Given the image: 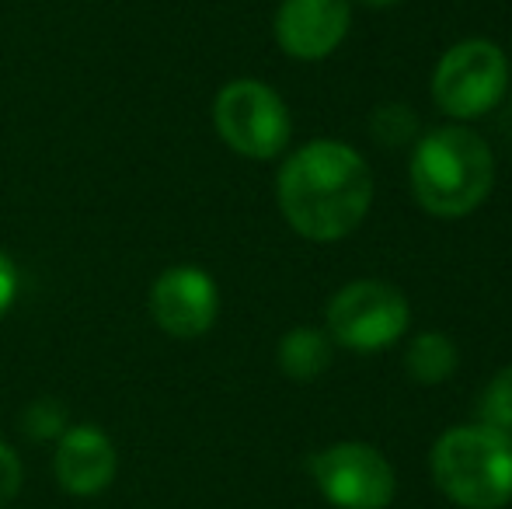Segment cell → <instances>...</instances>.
<instances>
[{
	"label": "cell",
	"mask_w": 512,
	"mask_h": 509,
	"mask_svg": "<svg viewBox=\"0 0 512 509\" xmlns=\"http://www.w3.org/2000/svg\"><path fill=\"white\" fill-rule=\"evenodd\" d=\"M276 199L286 224L307 241L331 245L356 231L373 206V171L342 140H310L283 161Z\"/></svg>",
	"instance_id": "obj_1"
},
{
	"label": "cell",
	"mask_w": 512,
	"mask_h": 509,
	"mask_svg": "<svg viewBox=\"0 0 512 509\" xmlns=\"http://www.w3.org/2000/svg\"><path fill=\"white\" fill-rule=\"evenodd\" d=\"M408 182L425 213L439 220L467 217L492 196V147L467 123L439 126L411 143Z\"/></svg>",
	"instance_id": "obj_2"
},
{
	"label": "cell",
	"mask_w": 512,
	"mask_h": 509,
	"mask_svg": "<svg viewBox=\"0 0 512 509\" xmlns=\"http://www.w3.org/2000/svg\"><path fill=\"white\" fill-rule=\"evenodd\" d=\"M436 489L460 509H502L512 503V436L485 422L453 426L432 443Z\"/></svg>",
	"instance_id": "obj_3"
},
{
	"label": "cell",
	"mask_w": 512,
	"mask_h": 509,
	"mask_svg": "<svg viewBox=\"0 0 512 509\" xmlns=\"http://www.w3.org/2000/svg\"><path fill=\"white\" fill-rule=\"evenodd\" d=\"M213 126L220 140L248 161H272L293 136V119L283 95L255 77H237L216 91Z\"/></svg>",
	"instance_id": "obj_4"
},
{
	"label": "cell",
	"mask_w": 512,
	"mask_h": 509,
	"mask_svg": "<svg viewBox=\"0 0 512 509\" xmlns=\"http://www.w3.org/2000/svg\"><path fill=\"white\" fill-rule=\"evenodd\" d=\"M411 325V304L394 283L384 279H352L324 311V332L335 346L352 353H380L405 339Z\"/></svg>",
	"instance_id": "obj_5"
},
{
	"label": "cell",
	"mask_w": 512,
	"mask_h": 509,
	"mask_svg": "<svg viewBox=\"0 0 512 509\" xmlns=\"http://www.w3.org/2000/svg\"><path fill=\"white\" fill-rule=\"evenodd\" d=\"M509 88V56L488 39H464L439 56L432 70V102L453 123H474L502 102Z\"/></svg>",
	"instance_id": "obj_6"
},
{
	"label": "cell",
	"mask_w": 512,
	"mask_h": 509,
	"mask_svg": "<svg viewBox=\"0 0 512 509\" xmlns=\"http://www.w3.org/2000/svg\"><path fill=\"white\" fill-rule=\"evenodd\" d=\"M310 478L335 509H387L398 492L391 461L363 440H338L317 450Z\"/></svg>",
	"instance_id": "obj_7"
},
{
	"label": "cell",
	"mask_w": 512,
	"mask_h": 509,
	"mask_svg": "<svg viewBox=\"0 0 512 509\" xmlns=\"http://www.w3.org/2000/svg\"><path fill=\"white\" fill-rule=\"evenodd\" d=\"M150 314L171 339H199L220 318V286L199 265H171L150 286Z\"/></svg>",
	"instance_id": "obj_8"
},
{
	"label": "cell",
	"mask_w": 512,
	"mask_h": 509,
	"mask_svg": "<svg viewBox=\"0 0 512 509\" xmlns=\"http://www.w3.org/2000/svg\"><path fill=\"white\" fill-rule=\"evenodd\" d=\"M352 28L349 0H283L272 21L276 42L290 60H328Z\"/></svg>",
	"instance_id": "obj_9"
},
{
	"label": "cell",
	"mask_w": 512,
	"mask_h": 509,
	"mask_svg": "<svg viewBox=\"0 0 512 509\" xmlns=\"http://www.w3.org/2000/svg\"><path fill=\"white\" fill-rule=\"evenodd\" d=\"M115 471H119V450L112 436L95 422L67 426V433L56 440L53 475L70 496H98L115 482Z\"/></svg>",
	"instance_id": "obj_10"
},
{
	"label": "cell",
	"mask_w": 512,
	"mask_h": 509,
	"mask_svg": "<svg viewBox=\"0 0 512 509\" xmlns=\"http://www.w3.org/2000/svg\"><path fill=\"white\" fill-rule=\"evenodd\" d=\"M331 353H335V342L324 328L297 325L279 339L276 363L290 381H317L331 367Z\"/></svg>",
	"instance_id": "obj_11"
},
{
	"label": "cell",
	"mask_w": 512,
	"mask_h": 509,
	"mask_svg": "<svg viewBox=\"0 0 512 509\" xmlns=\"http://www.w3.org/2000/svg\"><path fill=\"white\" fill-rule=\"evenodd\" d=\"M460 353L446 332H418L405 349V370L418 384H443L457 374Z\"/></svg>",
	"instance_id": "obj_12"
},
{
	"label": "cell",
	"mask_w": 512,
	"mask_h": 509,
	"mask_svg": "<svg viewBox=\"0 0 512 509\" xmlns=\"http://www.w3.org/2000/svg\"><path fill=\"white\" fill-rule=\"evenodd\" d=\"M370 133L377 143L384 147L398 150V147H408V143L418 140V116L411 105H401V102H387V105H377L370 116Z\"/></svg>",
	"instance_id": "obj_13"
},
{
	"label": "cell",
	"mask_w": 512,
	"mask_h": 509,
	"mask_svg": "<svg viewBox=\"0 0 512 509\" xmlns=\"http://www.w3.org/2000/svg\"><path fill=\"white\" fill-rule=\"evenodd\" d=\"M70 426V408L60 398H35L21 412V433L35 443H56Z\"/></svg>",
	"instance_id": "obj_14"
},
{
	"label": "cell",
	"mask_w": 512,
	"mask_h": 509,
	"mask_svg": "<svg viewBox=\"0 0 512 509\" xmlns=\"http://www.w3.org/2000/svg\"><path fill=\"white\" fill-rule=\"evenodd\" d=\"M478 415L485 426L502 429V433L512 436V363L502 367L499 374L488 381L485 394H481Z\"/></svg>",
	"instance_id": "obj_15"
},
{
	"label": "cell",
	"mask_w": 512,
	"mask_h": 509,
	"mask_svg": "<svg viewBox=\"0 0 512 509\" xmlns=\"http://www.w3.org/2000/svg\"><path fill=\"white\" fill-rule=\"evenodd\" d=\"M21 482H25V464H21L18 450L11 443L0 440V509L18 499Z\"/></svg>",
	"instance_id": "obj_16"
},
{
	"label": "cell",
	"mask_w": 512,
	"mask_h": 509,
	"mask_svg": "<svg viewBox=\"0 0 512 509\" xmlns=\"http://www.w3.org/2000/svg\"><path fill=\"white\" fill-rule=\"evenodd\" d=\"M18 286H21L18 265H14V258L0 248V318H4V314L14 307V300H18Z\"/></svg>",
	"instance_id": "obj_17"
},
{
	"label": "cell",
	"mask_w": 512,
	"mask_h": 509,
	"mask_svg": "<svg viewBox=\"0 0 512 509\" xmlns=\"http://www.w3.org/2000/svg\"><path fill=\"white\" fill-rule=\"evenodd\" d=\"M359 4H366V7H394L398 0H359Z\"/></svg>",
	"instance_id": "obj_18"
}]
</instances>
